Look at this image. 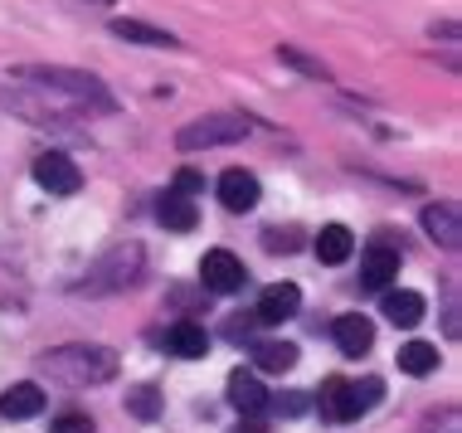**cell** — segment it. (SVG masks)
Here are the masks:
<instances>
[{
  "instance_id": "obj_1",
  "label": "cell",
  "mask_w": 462,
  "mask_h": 433,
  "mask_svg": "<svg viewBox=\"0 0 462 433\" xmlns=\"http://www.w3.org/2000/svg\"><path fill=\"white\" fill-rule=\"evenodd\" d=\"M15 78L24 88L54 97L59 107L69 113H117V97L107 93V83L97 73H83V69H69V64H20Z\"/></svg>"
},
{
  "instance_id": "obj_2",
  "label": "cell",
  "mask_w": 462,
  "mask_h": 433,
  "mask_svg": "<svg viewBox=\"0 0 462 433\" xmlns=\"http://www.w3.org/2000/svg\"><path fill=\"white\" fill-rule=\"evenodd\" d=\"M44 375L59 380V385L69 390H88V385H107L112 375H117V355L107 351V345H54V351L40 355Z\"/></svg>"
},
{
  "instance_id": "obj_3",
  "label": "cell",
  "mask_w": 462,
  "mask_h": 433,
  "mask_svg": "<svg viewBox=\"0 0 462 433\" xmlns=\"http://www.w3.org/2000/svg\"><path fill=\"white\" fill-rule=\"evenodd\" d=\"M142 273H146V249L136 239H122V244H112L103 258H93L88 273H83V282H73V292H83V297H112V292L136 288Z\"/></svg>"
},
{
  "instance_id": "obj_4",
  "label": "cell",
  "mask_w": 462,
  "mask_h": 433,
  "mask_svg": "<svg viewBox=\"0 0 462 433\" xmlns=\"http://www.w3.org/2000/svg\"><path fill=\"white\" fill-rule=\"evenodd\" d=\"M384 394V380H327V390H321V414L336 419V424H351V419L370 414L374 404H380Z\"/></svg>"
},
{
  "instance_id": "obj_5",
  "label": "cell",
  "mask_w": 462,
  "mask_h": 433,
  "mask_svg": "<svg viewBox=\"0 0 462 433\" xmlns=\"http://www.w3.org/2000/svg\"><path fill=\"white\" fill-rule=\"evenodd\" d=\"M248 137V117L239 113H215V117H195L176 132L180 152H209V146H234Z\"/></svg>"
},
{
  "instance_id": "obj_6",
  "label": "cell",
  "mask_w": 462,
  "mask_h": 433,
  "mask_svg": "<svg viewBox=\"0 0 462 433\" xmlns=\"http://www.w3.org/2000/svg\"><path fill=\"white\" fill-rule=\"evenodd\" d=\"M34 185L49 195H79L83 190V170H79V161L64 156V152H44V156H34Z\"/></svg>"
},
{
  "instance_id": "obj_7",
  "label": "cell",
  "mask_w": 462,
  "mask_h": 433,
  "mask_svg": "<svg viewBox=\"0 0 462 433\" xmlns=\"http://www.w3.org/2000/svg\"><path fill=\"white\" fill-rule=\"evenodd\" d=\"M199 282H205V292L229 297V292H239L244 282H248V268L229 249H209L205 258H199Z\"/></svg>"
},
{
  "instance_id": "obj_8",
  "label": "cell",
  "mask_w": 462,
  "mask_h": 433,
  "mask_svg": "<svg viewBox=\"0 0 462 433\" xmlns=\"http://www.w3.org/2000/svg\"><path fill=\"white\" fill-rule=\"evenodd\" d=\"M215 190H219V205L229 209V215H248V209L263 200V185H258V176H254V170H239V166L224 170Z\"/></svg>"
},
{
  "instance_id": "obj_9",
  "label": "cell",
  "mask_w": 462,
  "mask_h": 433,
  "mask_svg": "<svg viewBox=\"0 0 462 433\" xmlns=\"http://www.w3.org/2000/svg\"><path fill=\"white\" fill-rule=\"evenodd\" d=\"M297 307H302V292H297L292 282H273V288H263V297H258L254 321H263V327H282L287 317H297Z\"/></svg>"
},
{
  "instance_id": "obj_10",
  "label": "cell",
  "mask_w": 462,
  "mask_h": 433,
  "mask_svg": "<svg viewBox=\"0 0 462 433\" xmlns=\"http://www.w3.org/2000/svg\"><path fill=\"white\" fill-rule=\"evenodd\" d=\"M394 278H399V253L390 249V244H370L365 258H360V288L384 292Z\"/></svg>"
},
{
  "instance_id": "obj_11",
  "label": "cell",
  "mask_w": 462,
  "mask_h": 433,
  "mask_svg": "<svg viewBox=\"0 0 462 433\" xmlns=\"http://www.w3.org/2000/svg\"><path fill=\"white\" fill-rule=\"evenodd\" d=\"M419 225H423V234H429L439 249H448V253L462 244V225H457V209H453V205H423Z\"/></svg>"
},
{
  "instance_id": "obj_12",
  "label": "cell",
  "mask_w": 462,
  "mask_h": 433,
  "mask_svg": "<svg viewBox=\"0 0 462 433\" xmlns=\"http://www.w3.org/2000/svg\"><path fill=\"white\" fill-rule=\"evenodd\" d=\"M380 312L390 317L394 327H419L423 312H429V302H423V292H414V288H384Z\"/></svg>"
},
{
  "instance_id": "obj_13",
  "label": "cell",
  "mask_w": 462,
  "mask_h": 433,
  "mask_svg": "<svg viewBox=\"0 0 462 433\" xmlns=\"http://www.w3.org/2000/svg\"><path fill=\"white\" fill-rule=\"evenodd\" d=\"M166 351L176 355V361H199V355L209 351V331L199 327V321H176V327L166 331Z\"/></svg>"
},
{
  "instance_id": "obj_14",
  "label": "cell",
  "mask_w": 462,
  "mask_h": 433,
  "mask_svg": "<svg viewBox=\"0 0 462 433\" xmlns=\"http://www.w3.org/2000/svg\"><path fill=\"white\" fill-rule=\"evenodd\" d=\"M331 336H336V345H341L346 355H365L370 345H374V327H370V317L351 312V317H336Z\"/></svg>"
},
{
  "instance_id": "obj_15",
  "label": "cell",
  "mask_w": 462,
  "mask_h": 433,
  "mask_svg": "<svg viewBox=\"0 0 462 433\" xmlns=\"http://www.w3.org/2000/svg\"><path fill=\"white\" fill-rule=\"evenodd\" d=\"M229 404H234V410H244V414H263L268 410V390L258 385L254 370H234V375H229Z\"/></svg>"
},
{
  "instance_id": "obj_16",
  "label": "cell",
  "mask_w": 462,
  "mask_h": 433,
  "mask_svg": "<svg viewBox=\"0 0 462 433\" xmlns=\"http://www.w3.org/2000/svg\"><path fill=\"white\" fill-rule=\"evenodd\" d=\"M0 414H5V419H34V414H44V390L34 385V380L10 385L5 394H0Z\"/></svg>"
},
{
  "instance_id": "obj_17",
  "label": "cell",
  "mask_w": 462,
  "mask_h": 433,
  "mask_svg": "<svg viewBox=\"0 0 462 433\" xmlns=\"http://www.w3.org/2000/svg\"><path fill=\"white\" fill-rule=\"evenodd\" d=\"M112 34L127 44H142V49H176L180 40L166 30H156V24H142V20H112Z\"/></svg>"
},
{
  "instance_id": "obj_18",
  "label": "cell",
  "mask_w": 462,
  "mask_h": 433,
  "mask_svg": "<svg viewBox=\"0 0 462 433\" xmlns=\"http://www.w3.org/2000/svg\"><path fill=\"white\" fill-rule=\"evenodd\" d=\"M156 219H161L166 229H176V234H190V229L199 225V209H195L190 195H176V190H171L166 200L156 205Z\"/></svg>"
},
{
  "instance_id": "obj_19",
  "label": "cell",
  "mask_w": 462,
  "mask_h": 433,
  "mask_svg": "<svg viewBox=\"0 0 462 433\" xmlns=\"http://www.w3.org/2000/svg\"><path fill=\"white\" fill-rule=\"evenodd\" d=\"M351 253H356V234L346 229V225H327V229L317 234V258H321V263L336 268V263H346Z\"/></svg>"
},
{
  "instance_id": "obj_20",
  "label": "cell",
  "mask_w": 462,
  "mask_h": 433,
  "mask_svg": "<svg viewBox=\"0 0 462 433\" xmlns=\"http://www.w3.org/2000/svg\"><path fill=\"white\" fill-rule=\"evenodd\" d=\"M254 365L268 370V375H282V370L297 365V345L292 341H258L254 345Z\"/></svg>"
},
{
  "instance_id": "obj_21",
  "label": "cell",
  "mask_w": 462,
  "mask_h": 433,
  "mask_svg": "<svg viewBox=\"0 0 462 433\" xmlns=\"http://www.w3.org/2000/svg\"><path fill=\"white\" fill-rule=\"evenodd\" d=\"M399 370H404V375H433V370H439V345H429V341L399 345Z\"/></svg>"
},
{
  "instance_id": "obj_22",
  "label": "cell",
  "mask_w": 462,
  "mask_h": 433,
  "mask_svg": "<svg viewBox=\"0 0 462 433\" xmlns=\"http://www.w3.org/2000/svg\"><path fill=\"white\" fill-rule=\"evenodd\" d=\"M278 59H282L287 69L307 73V78H317V83H331V69L321 64V59H311L307 49H297V44H278Z\"/></svg>"
},
{
  "instance_id": "obj_23",
  "label": "cell",
  "mask_w": 462,
  "mask_h": 433,
  "mask_svg": "<svg viewBox=\"0 0 462 433\" xmlns=\"http://www.w3.org/2000/svg\"><path fill=\"white\" fill-rule=\"evenodd\" d=\"M268 410L282 414V419H297V414L311 410V394L307 390H287V394H278V400H268Z\"/></svg>"
},
{
  "instance_id": "obj_24",
  "label": "cell",
  "mask_w": 462,
  "mask_h": 433,
  "mask_svg": "<svg viewBox=\"0 0 462 433\" xmlns=\"http://www.w3.org/2000/svg\"><path fill=\"white\" fill-rule=\"evenodd\" d=\"M127 410H132L136 419H156V414H161V394H156L152 385L132 390V394H127Z\"/></svg>"
},
{
  "instance_id": "obj_25",
  "label": "cell",
  "mask_w": 462,
  "mask_h": 433,
  "mask_svg": "<svg viewBox=\"0 0 462 433\" xmlns=\"http://www.w3.org/2000/svg\"><path fill=\"white\" fill-rule=\"evenodd\" d=\"M24 302V288H20V278L10 273L5 263H0V307H20Z\"/></svg>"
},
{
  "instance_id": "obj_26",
  "label": "cell",
  "mask_w": 462,
  "mask_h": 433,
  "mask_svg": "<svg viewBox=\"0 0 462 433\" xmlns=\"http://www.w3.org/2000/svg\"><path fill=\"white\" fill-rule=\"evenodd\" d=\"M263 244H268L273 253H292V249H297V229H287V234H282V229H268Z\"/></svg>"
},
{
  "instance_id": "obj_27",
  "label": "cell",
  "mask_w": 462,
  "mask_h": 433,
  "mask_svg": "<svg viewBox=\"0 0 462 433\" xmlns=\"http://www.w3.org/2000/svg\"><path fill=\"white\" fill-rule=\"evenodd\" d=\"M205 190V176H195V170H180L176 176V195H199Z\"/></svg>"
},
{
  "instance_id": "obj_28",
  "label": "cell",
  "mask_w": 462,
  "mask_h": 433,
  "mask_svg": "<svg viewBox=\"0 0 462 433\" xmlns=\"http://www.w3.org/2000/svg\"><path fill=\"white\" fill-rule=\"evenodd\" d=\"M54 433H93V419H83V414H69V419H59Z\"/></svg>"
},
{
  "instance_id": "obj_29",
  "label": "cell",
  "mask_w": 462,
  "mask_h": 433,
  "mask_svg": "<svg viewBox=\"0 0 462 433\" xmlns=\"http://www.w3.org/2000/svg\"><path fill=\"white\" fill-rule=\"evenodd\" d=\"M439 34H443V40H457V24H453V20H448V24H433V40H439Z\"/></svg>"
}]
</instances>
